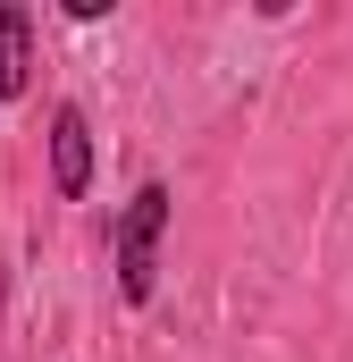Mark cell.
<instances>
[{"instance_id": "obj_3", "label": "cell", "mask_w": 353, "mask_h": 362, "mask_svg": "<svg viewBox=\"0 0 353 362\" xmlns=\"http://www.w3.org/2000/svg\"><path fill=\"white\" fill-rule=\"evenodd\" d=\"M34 85V8L0 0V101H25Z\"/></svg>"}, {"instance_id": "obj_1", "label": "cell", "mask_w": 353, "mask_h": 362, "mask_svg": "<svg viewBox=\"0 0 353 362\" xmlns=\"http://www.w3.org/2000/svg\"><path fill=\"white\" fill-rule=\"evenodd\" d=\"M160 236H169V185H135V202L109 228V245H118V295L126 303H152V286H160Z\"/></svg>"}, {"instance_id": "obj_2", "label": "cell", "mask_w": 353, "mask_h": 362, "mask_svg": "<svg viewBox=\"0 0 353 362\" xmlns=\"http://www.w3.org/2000/svg\"><path fill=\"white\" fill-rule=\"evenodd\" d=\"M51 185H59V202H85V185H92V127L76 101L51 110Z\"/></svg>"}]
</instances>
